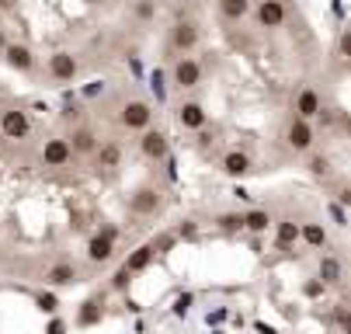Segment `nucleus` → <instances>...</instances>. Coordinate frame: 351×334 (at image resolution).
Listing matches in <instances>:
<instances>
[{"instance_id":"obj_1","label":"nucleus","mask_w":351,"mask_h":334,"mask_svg":"<svg viewBox=\"0 0 351 334\" xmlns=\"http://www.w3.org/2000/svg\"><path fill=\"white\" fill-rule=\"evenodd\" d=\"M119 122L129 132H143V129H149V122H154V108H149V102H143V98H132V102L122 105Z\"/></svg>"},{"instance_id":"obj_2","label":"nucleus","mask_w":351,"mask_h":334,"mask_svg":"<svg viewBox=\"0 0 351 334\" xmlns=\"http://www.w3.org/2000/svg\"><path fill=\"white\" fill-rule=\"evenodd\" d=\"M313 143H317V132H313L310 122L292 119V122L285 126V147H289L292 154H310V150H313Z\"/></svg>"},{"instance_id":"obj_3","label":"nucleus","mask_w":351,"mask_h":334,"mask_svg":"<svg viewBox=\"0 0 351 334\" xmlns=\"http://www.w3.org/2000/svg\"><path fill=\"white\" fill-rule=\"evenodd\" d=\"M38 160H42V167H66L73 160V154L66 147V136H49L38 150Z\"/></svg>"},{"instance_id":"obj_4","label":"nucleus","mask_w":351,"mask_h":334,"mask_svg":"<svg viewBox=\"0 0 351 334\" xmlns=\"http://www.w3.org/2000/svg\"><path fill=\"white\" fill-rule=\"evenodd\" d=\"M115 258V230H101V233H94L90 241H87V261L90 265H108Z\"/></svg>"},{"instance_id":"obj_5","label":"nucleus","mask_w":351,"mask_h":334,"mask_svg":"<svg viewBox=\"0 0 351 334\" xmlns=\"http://www.w3.org/2000/svg\"><path fill=\"white\" fill-rule=\"evenodd\" d=\"M171 80H174V87L191 91V87H198V80H202V67H198L195 56H178L174 67H171Z\"/></svg>"},{"instance_id":"obj_6","label":"nucleus","mask_w":351,"mask_h":334,"mask_svg":"<svg viewBox=\"0 0 351 334\" xmlns=\"http://www.w3.org/2000/svg\"><path fill=\"white\" fill-rule=\"evenodd\" d=\"M160 206H164V195H160V188H154V184H143V188H136V192L129 195V209L136 216H154Z\"/></svg>"},{"instance_id":"obj_7","label":"nucleus","mask_w":351,"mask_h":334,"mask_svg":"<svg viewBox=\"0 0 351 334\" xmlns=\"http://www.w3.org/2000/svg\"><path fill=\"white\" fill-rule=\"evenodd\" d=\"M324 108V98H320V91L317 87H299V94L292 98V119H303V122H310V119H317V112Z\"/></svg>"},{"instance_id":"obj_8","label":"nucleus","mask_w":351,"mask_h":334,"mask_svg":"<svg viewBox=\"0 0 351 334\" xmlns=\"http://www.w3.org/2000/svg\"><path fill=\"white\" fill-rule=\"evenodd\" d=\"M77 73H80V63H77V56H73V53L60 49V53L49 56V77H53L56 84H66V80H73Z\"/></svg>"},{"instance_id":"obj_9","label":"nucleus","mask_w":351,"mask_h":334,"mask_svg":"<svg viewBox=\"0 0 351 334\" xmlns=\"http://www.w3.org/2000/svg\"><path fill=\"white\" fill-rule=\"evenodd\" d=\"M195 45H198V25H195V21H178V25L171 28V49H174L178 56H188Z\"/></svg>"},{"instance_id":"obj_10","label":"nucleus","mask_w":351,"mask_h":334,"mask_svg":"<svg viewBox=\"0 0 351 334\" xmlns=\"http://www.w3.org/2000/svg\"><path fill=\"white\" fill-rule=\"evenodd\" d=\"M97 143H101V139H97V132H94L90 126H77V129L66 136V147H70L73 157H90V154L97 150Z\"/></svg>"},{"instance_id":"obj_11","label":"nucleus","mask_w":351,"mask_h":334,"mask_svg":"<svg viewBox=\"0 0 351 334\" xmlns=\"http://www.w3.org/2000/svg\"><path fill=\"white\" fill-rule=\"evenodd\" d=\"M0 132H4L8 139H25V136L32 132V119H28V112H21V108H8L4 115H0Z\"/></svg>"},{"instance_id":"obj_12","label":"nucleus","mask_w":351,"mask_h":334,"mask_svg":"<svg viewBox=\"0 0 351 334\" xmlns=\"http://www.w3.org/2000/svg\"><path fill=\"white\" fill-rule=\"evenodd\" d=\"M167 136L160 132V129H143V136H139V154L146 157V160H164L167 157Z\"/></svg>"},{"instance_id":"obj_13","label":"nucleus","mask_w":351,"mask_h":334,"mask_svg":"<svg viewBox=\"0 0 351 334\" xmlns=\"http://www.w3.org/2000/svg\"><path fill=\"white\" fill-rule=\"evenodd\" d=\"M4 63L11 70H18V73H32L35 70V53L25 42H11V45H4Z\"/></svg>"},{"instance_id":"obj_14","label":"nucleus","mask_w":351,"mask_h":334,"mask_svg":"<svg viewBox=\"0 0 351 334\" xmlns=\"http://www.w3.org/2000/svg\"><path fill=\"white\" fill-rule=\"evenodd\" d=\"M178 122H181V129H206V122H209V112H206V105H198V102H181L178 105Z\"/></svg>"},{"instance_id":"obj_15","label":"nucleus","mask_w":351,"mask_h":334,"mask_svg":"<svg viewBox=\"0 0 351 334\" xmlns=\"http://www.w3.org/2000/svg\"><path fill=\"white\" fill-rule=\"evenodd\" d=\"M254 14H258V25H261V28H282L285 18H289V11H285L282 0H261Z\"/></svg>"},{"instance_id":"obj_16","label":"nucleus","mask_w":351,"mask_h":334,"mask_svg":"<svg viewBox=\"0 0 351 334\" xmlns=\"http://www.w3.org/2000/svg\"><path fill=\"white\" fill-rule=\"evenodd\" d=\"M122 147H119V143H97V150H94V167L97 171H119L122 167Z\"/></svg>"},{"instance_id":"obj_17","label":"nucleus","mask_w":351,"mask_h":334,"mask_svg":"<svg viewBox=\"0 0 351 334\" xmlns=\"http://www.w3.org/2000/svg\"><path fill=\"white\" fill-rule=\"evenodd\" d=\"M77 278H80V272H77L73 261H56L53 268L45 272V282H49V285H73Z\"/></svg>"},{"instance_id":"obj_18","label":"nucleus","mask_w":351,"mask_h":334,"mask_svg":"<svg viewBox=\"0 0 351 334\" xmlns=\"http://www.w3.org/2000/svg\"><path fill=\"white\" fill-rule=\"evenodd\" d=\"M317 275H320V285H337L344 278V265L334 254H324L320 265H317Z\"/></svg>"},{"instance_id":"obj_19","label":"nucleus","mask_w":351,"mask_h":334,"mask_svg":"<svg viewBox=\"0 0 351 334\" xmlns=\"http://www.w3.org/2000/svg\"><path fill=\"white\" fill-rule=\"evenodd\" d=\"M219 167H223V174H230V178H243V174L250 171V157H247L243 150H230V154L219 160Z\"/></svg>"},{"instance_id":"obj_20","label":"nucleus","mask_w":351,"mask_h":334,"mask_svg":"<svg viewBox=\"0 0 351 334\" xmlns=\"http://www.w3.org/2000/svg\"><path fill=\"white\" fill-rule=\"evenodd\" d=\"M275 226V244L282 248V251H289L295 241H299V223L295 219H278V223H271Z\"/></svg>"},{"instance_id":"obj_21","label":"nucleus","mask_w":351,"mask_h":334,"mask_svg":"<svg viewBox=\"0 0 351 334\" xmlns=\"http://www.w3.org/2000/svg\"><path fill=\"white\" fill-rule=\"evenodd\" d=\"M299 241H306L310 248H327V226L324 223H299Z\"/></svg>"},{"instance_id":"obj_22","label":"nucleus","mask_w":351,"mask_h":334,"mask_svg":"<svg viewBox=\"0 0 351 334\" xmlns=\"http://www.w3.org/2000/svg\"><path fill=\"white\" fill-rule=\"evenodd\" d=\"M154 254H157L154 248H149V244H143V248H136V251H132V254H129L122 265H125V272H129V275H136V272H146V268H149Z\"/></svg>"},{"instance_id":"obj_23","label":"nucleus","mask_w":351,"mask_h":334,"mask_svg":"<svg viewBox=\"0 0 351 334\" xmlns=\"http://www.w3.org/2000/svg\"><path fill=\"white\" fill-rule=\"evenodd\" d=\"M250 11H254V4L250 0H219V14L226 21H243Z\"/></svg>"},{"instance_id":"obj_24","label":"nucleus","mask_w":351,"mask_h":334,"mask_svg":"<svg viewBox=\"0 0 351 334\" xmlns=\"http://www.w3.org/2000/svg\"><path fill=\"white\" fill-rule=\"evenodd\" d=\"M271 223H275V219H271L268 209H250V213H243V230H250V233H268Z\"/></svg>"},{"instance_id":"obj_25","label":"nucleus","mask_w":351,"mask_h":334,"mask_svg":"<svg viewBox=\"0 0 351 334\" xmlns=\"http://www.w3.org/2000/svg\"><path fill=\"white\" fill-rule=\"evenodd\" d=\"M216 223H219V230H226V233H237V230H243V213H223Z\"/></svg>"},{"instance_id":"obj_26","label":"nucleus","mask_w":351,"mask_h":334,"mask_svg":"<svg viewBox=\"0 0 351 334\" xmlns=\"http://www.w3.org/2000/svg\"><path fill=\"white\" fill-rule=\"evenodd\" d=\"M310 171H313L317 178H324V174L330 171V160H327V157H310Z\"/></svg>"},{"instance_id":"obj_27","label":"nucleus","mask_w":351,"mask_h":334,"mask_svg":"<svg viewBox=\"0 0 351 334\" xmlns=\"http://www.w3.org/2000/svg\"><path fill=\"white\" fill-rule=\"evenodd\" d=\"M129 282H132V275H129V272H125V265H122V268L115 272V278H112V289H119V293H122Z\"/></svg>"},{"instance_id":"obj_28","label":"nucleus","mask_w":351,"mask_h":334,"mask_svg":"<svg viewBox=\"0 0 351 334\" xmlns=\"http://www.w3.org/2000/svg\"><path fill=\"white\" fill-rule=\"evenodd\" d=\"M97 313H101V307H97V300H90V303H87V310L80 313V324H94V320H97Z\"/></svg>"},{"instance_id":"obj_29","label":"nucleus","mask_w":351,"mask_h":334,"mask_svg":"<svg viewBox=\"0 0 351 334\" xmlns=\"http://www.w3.org/2000/svg\"><path fill=\"white\" fill-rule=\"evenodd\" d=\"M136 14H139L143 21H149V18H154V4H149V0H139V4H136Z\"/></svg>"},{"instance_id":"obj_30","label":"nucleus","mask_w":351,"mask_h":334,"mask_svg":"<svg viewBox=\"0 0 351 334\" xmlns=\"http://www.w3.org/2000/svg\"><path fill=\"white\" fill-rule=\"evenodd\" d=\"M38 307L45 313H56V296H38Z\"/></svg>"},{"instance_id":"obj_31","label":"nucleus","mask_w":351,"mask_h":334,"mask_svg":"<svg viewBox=\"0 0 351 334\" xmlns=\"http://www.w3.org/2000/svg\"><path fill=\"white\" fill-rule=\"evenodd\" d=\"M337 56H341V60H348V32L337 38Z\"/></svg>"},{"instance_id":"obj_32","label":"nucleus","mask_w":351,"mask_h":334,"mask_svg":"<svg viewBox=\"0 0 351 334\" xmlns=\"http://www.w3.org/2000/svg\"><path fill=\"white\" fill-rule=\"evenodd\" d=\"M337 202H341V206H348V202H351V192H348V184H341V188H337Z\"/></svg>"},{"instance_id":"obj_33","label":"nucleus","mask_w":351,"mask_h":334,"mask_svg":"<svg viewBox=\"0 0 351 334\" xmlns=\"http://www.w3.org/2000/svg\"><path fill=\"white\" fill-rule=\"evenodd\" d=\"M49 334H63V320H56L53 327H49Z\"/></svg>"},{"instance_id":"obj_34","label":"nucleus","mask_w":351,"mask_h":334,"mask_svg":"<svg viewBox=\"0 0 351 334\" xmlns=\"http://www.w3.org/2000/svg\"><path fill=\"white\" fill-rule=\"evenodd\" d=\"M0 8H4V11H8V8H14V0H0Z\"/></svg>"},{"instance_id":"obj_35","label":"nucleus","mask_w":351,"mask_h":334,"mask_svg":"<svg viewBox=\"0 0 351 334\" xmlns=\"http://www.w3.org/2000/svg\"><path fill=\"white\" fill-rule=\"evenodd\" d=\"M4 45H8V42H4V28H0V53H4Z\"/></svg>"}]
</instances>
